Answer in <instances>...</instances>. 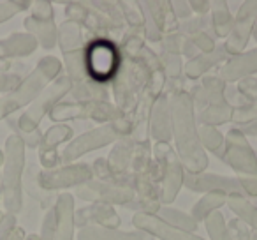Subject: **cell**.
<instances>
[{"label":"cell","mask_w":257,"mask_h":240,"mask_svg":"<svg viewBox=\"0 0 257 240\" xmlns=\"http://www.w3.org/2000/svg\"><path fill=\"white\" fill-rule=\"evenodd\" d=\"M171 111V138L175 140V154L187 173H203L208 168V155L197 134L196 110L187 90L169 94Z\"/></svg>","instance_id":"1"},{"label":"cell","mask_w":257,"mask_h":240,"mask_svg":"<svg viewBox=\"0 0 257 240\" xmlns=\"http://www.w3.org/2000/svg\"><path fill=\"white\" fill-rule=\"evenodd\" d=\"M162 166L152 157V143L150 140L138 141L134 148L133 166H131V177L133 186L131 189L136 194V200L128 208H134L143 214H157L161 210V198H159V184L162 177Z\"/></svg>","instance_id":"2"},{"label":"cell","mask_w":257,"mask_h":240,"mask_svg":"<svg viewBox=\"0 0 257 240\" xmlns=\"http://www.w3.org/2000/svg\"><path fill=\"white\" fill-rule=\"evenodd\" d=\"M133 129H134V120L131 115L120 118V120H114V122H107L102 124V126L93 127V129L72 138L71 143L60 154V163L72 165V163L81 159L88 152L99 150V148L107 147V145H114L118 140L133 134Z\"/></svg>","instance_id":"3"},{"label":"cell","mask_w":257,"mask_h":240,"mask_svg":"<svg viewBox=\"0 0 257 240\" xmlns=\"http://www.w3.org/2000/svg\"><path fill=\"white\" fill-rule=\"evenodd\" d=\"M148 69L145 64L134 58H127L121 55V64L118 67L116 76L111 82L113 104L125 115H131L136 110L141 96L148 83Z\"/></svg>","instance_id":"4"},{"label":"cell","mask_w":257,"mask_h":240,"mask_svg":"<svg viewBox=\"0 0 257 240\" xmlns=\"http://www.w3.org/2000/svg\"><path fill=\"white\" fill-rule=\"evenodd\" d=\"M86 76L93 83L111 85L121 64V51L118 43L102 37H90L83 51Z\"/></svg>","instance_id":"5"},{"label":"cell","mask_w":257,"mask_h":240,"mask_svg":"<svg viewBox=\"0 0 257 240\" xmlns=\"http://www.w3.org/2000/svg\"><path fill=\"white\" fill-rule=\"evenodd\" d=\"M51 120L57 124H64L69 120H92L100 126L107 122H114L127 117L121 113L111 101H65L53 108L50 113Z\"/></svg>","instance_id":"6"},{"label":"cell","mask_w":257,"mask_h":240,"mask_svg":"<svg viewBox=\"0 0 257 240\" xmlns=\"http://www.w3.org/2000/svg\"><path fill=\"white\" fill-rule=\"evenodd\" d=\"M62 67H64V65H62V62L58 60V58L44 57L43 60L39 62V65L36 67V71L22 83V87H20L11 97L6 99L2 115L18 110V108H22L23 104L36 99V97L43 92V89L48 85V83L55 82V79L60 76Z\"/></svg>","instance_id":"7"},{"label":"cell","mask_w":257,"mask_h":240,"mask_svg":"<svg viewBox=\"0 0 257 240\" xmlns=\"http://www.w3.org/2000/svg\"><path fill=\"white\" fill-rule=\"evenodd\" d=\"M67 22L79 25L90 37H102L120 43L125 30L114 27L106 16H102L90 2H69L65 6Z\"/></svg>","instance_id":"8"},{"label":"cell","mask_w":257,"mask_h":240,"mask_svg":"<svg viewBox=\"0 0 257 240\" xmlns=\"http://www.w3.org/2000/svg\"><path fill=\"white\" fill-rule=\"evenodd\" d=\"M222 161L231 166L238 177H257V154L245 134L236 127H231L225 134Z\"/></svg>","instance_id":"9"},{"label":"cell","mask_w":257,"mask_h":240,"mask_svg":"<svg viewBox=\"0 0 257 240\" xmlns=\"http://www.w3.org/2000/svg\"><path fill=\"white\" fill-rule=\"evenodd\" d=\"M76 196L83 201L97 205H109V207H125L128 208L136 200V194L128 187H120L114 184L100 182L92 179L76 189Z\"/></svg>","instance_id":"10"},{"label":"cell","mask_w":257,"mask_h":240,"mask_svg":"<svg viewBox=\"0 0 257 240\" xmlns=\"http://www.w3.org/2000/svg\"><path fill=\"white\" fill-rule=\"evenodd\" d=\"M93 179L92 168L86 163H76V165H64L57 166L53 170H44L39 173V186L44 191L51 193V191H60V189H78L79 186L90 182Z\"/></svg>","instance_id":"11"},{"label":"cell","mask_w":257,"mask_h":240,"mask_svg":"<svg viewBox=\"0 0 257 240\" xmlns=\"http://www.w3.org/2000/svg\"><path fill=\"white\" fill-rule=\"evenodd\" d=\"M257 23V0H246L239 6L238 13L232 22V29L229 36L225 37L224 48L229 53V57H234L245 51V46L248 44L250 37L253 34Z\"/></svg>","instance_id":"12"},{"label":"cell","mask_w":257,"mask_h":240,"mask_svg":"<svg viewBox=\"0 0 257 240\" xmlns=\"http://www.w3.org/2000/svg\"><path fill=\"white\" fill-rule=\"evenodd\" d=\"M23 141L18 136H13L8 141V166H6V201L11 210H18L22 205V193H20V182H22L23 172Z\"/></svg>","instance_id":"13"},{"label":"cell","mask_w":257,"mask_h":240,"mask_svg":"<svg viewBox=\"0 0 257 240\" xmlns=\"http://www.w3.org/2000/svg\"><path fill=\"white\" fill-rule=\"evenodd\" d=\"M183 187L194 193H225L227 196H243V191L236 177L217 175V173H187L183 175ZM245 198V196H243Z\"/></svg>","instance_id":"14"},{"label":"cell","mask_w":257,"mask_h":240,"mask_svg":"<svg viewBox=\"0 0 257 240\" xmlns=\"http://www.w3.org/2000/svg\"><path fill=\"white\" fill-rule=\"evenodd\" d=\"M133 224L136 229L150 235L154 240H206L197 233H190L185 229H180L176 226L166 222L157 214H143L138 212L133 217Z\"/></svg>","instance_id":"15"},{"label":"cell","mask_w":257,"mask_h":240,"mask_svg":"<svg viewBox=\"0 0 257 240\" xmlns=\"http://www.w3.org/2000/svg\"><path fill=\"white\" fill-rule=\"evenodd\" d=\"M134 148H136V141L128 134V136L121 138L113 145V148L109 150V155L106 157L107 165H109L111 172H113L120 187H128L131 189V186H133L131 166H133Z\"/></svg>","instance_id":"16"},{"label":"cell","mask_w":257,"mask_h":240,"mask_svg":"<svg viewBox=\"0 0 257 240\" xmlns=\"http://www.w3.org/2000/svg\"><path fill=\"white\" fill-rule=\"evenodd\" d=\"M148 134L155 143H171V111L168 94L159 96L152 104L148 115Z\"/></svg>","instance_id":"17"},{"label":"cell","mask_w":257,"mask_h":240,"mask_svg":"<svg viewBox=\"0 0 257 240\" xmlns=\"http://www.w3.org/2000/svg\"><path fill=\"white\" fill-rule=\"evenodd\" d=\"M53 210H55V224L50 240H74V233H76L74 196L69 193H62L55 200Z\"/></svg>","instance_id":"18"},{"label":"cell","mask_w":257,"mask_h":240,"mask_svg":"<svg viewBox=\"0 0 257 240\" xmlns=\"http://www.w3.org/2000/svg\"><path fill=\"white\" fill-rule=\"evenodd\" d=\"M225 87H227V83L220 76H203L199 83H196L192 89L187 90L190 99H192L194 110L201 111L211 104L225 103Z\"/></svg>","instance_id":"19"},{"label":"cell","mask_w":257,"mask_h":240,"mask_svg":"<svg viewBox=\"0 0 257 240\" xmlns=\"http://www.w3.org/2000/svg\"><path fill=\"white\" fill-rule=\"evenodd\" d=\"M72 127L67 124H55L51 126L41 138V163L46 170H53L60 165V154H58V145L72 138Z\"/></svg>","instance_id":"20"},{"label":"cell","mask_w":257,"mask_h":240,"mask_svg":"<svg viewBox=\"0 0 257 240\" xmlns=\"http://www.w3.org/2000/svg\"><path fill=\"white\" fill-rule=\"evenodd\" d=\"M257 72V48L248 51H243L234 57H229L227 62L220 65L218 76L224 79L227 85L239 83L241 79L252 78Z\"/></svg>","instance_id":"21"},{"label":"cell","mask_w":257,"mask_h":240,"mask_svg":"<svg viewBox=\"0 0 257 240\" xmlns=\"http://www.w3.org/2000/svg\"><path fill=\"white\" fill-rule=\"evenodd\" d=\"M76 226L88 228V226H99V228H120L121 219L114 207L109 205H97L88 203L86 207H81L74 214Z\"/></svg>","instance_id":"22"},{"label":"cell","mask_w":257,"mask_h":240,"mask_svg":"<svg viewBox=\"0 0 257 240\" xmlns=\"http://www.w3.org/2000/svg\"><path fill=\"white\" fill-rule=\"evenodd\" d=\"M183 170L180 159L176 157V154H173L171 157L166 161V165L162 166V177L161 184H159V198H161V205L168 207L176 200L180 189L183 187Z\"/></svg>","instance_id":"23"},{"label":"cell","mask_w":257,"mask_h":240,"mask_svg":"<svg viewBox=\"0 0 257 240\" xmlns=\"http://www.w3.org/2000/svg\"><path fill=\"white\" fill-rule=\"evenodd\" d=\"M227 58L229 53L225 51L224 44L217 46L210 53H197L196 57L183 64V76H185V79L196 82V79L206 76V72H210L213 67H218L220 64L227 62Z\"/></svg>","instance_id":"24"},{"label":"cell","mask_w":257,"mask_h":240,"mask_svg":"<svg viewBox=\"0 0 257 240\" xmlns=\"http://www.w3.org/2000/svg\"><path fill=\"white\" fill-rule=\"evenodd\" d=\"M78 240H154L150 235L134 229V231H123L120 228H99V226H88L81 228L78 233Z\"/></svg>","instance_id":"25"},{"label":"cell","mask_w":257,"mask_h":240,"mask_svg":"<svg viewBox=\"0 0 257 240\" xmlns=\"http://www.w3.org/2000/svg\"><path fill=\"white\" fill-rule=\"evenodd\" d=\"M145 4H147L148 11L154 16L155 23H157L162 36H168V34H173L178 30L180 22L176 20L175 13H173L171 2H169V0H147Z\"/></svg>","instance_id":"26"},{"label":"cell","mask_w":257,"mask_h":240,"mask_svg":"<svg viewBox=\"0 0 257 240\" xmlns=\"http://www.w3.org/2000/svg\"><path fill=\"white\" fill-rule=\"evenodd\" d=\"M232 18L231 9H229L225 0H215L210 2V30L215 37L225 39L232 29Z\"/></svg>","instance_id":"27"},{"label":"cell","mask_w":257,"mask_h":240,"mask_svg":"<svg viewBox=\"0 0 257 240\" xmlns=\"http://www.w3.org/2000/svg\"><path fill=\"white\" fill-rule=\"evenodd\" d=\"M25 25L29 29L30 36L36 41H39L43 48L51 50L57 44L58 29L55 27L53 18H36V16H30L25 22Z\"/></svg>","instance_id":"28"},{"label":"cell","mask_w":257,"mask_h":240,"mask_svg":"<svg viewBox=\"0 0 257 240\" xmlns=\"http://www.w3.org/2000/svg\"><path fill=\"white\" fill-rule=\"evenodd\" d=\"M227 203V194L225 193H206L203 194V198L194 203L192 210H190V215H192L194 221L199 224V222H204L211 214L218 212L222 207H225Z\"/></svg>","instance_id":"29"},{"label":"cell","mask_w":257,"mask_h":240,"mask_svg":"<svg viewBox=\"0 0 257 240\" xmlns=\"http://www.w3.org/2000/svg\"><path fill=\"white\" fill-rule=\"evenodd\" d=\"M232 118V108L227 103L222 104H211L201 111H196V122L197 126H211L218 127L224 124L231 122Z\"/></svg>","instance_id":"30"},{"label":"cell","mask_w":257,"mask_h":240,"mask_svg":"<svg viewBox=\"0 0 257 240\" xmlns=\"http://www.w3.org/2000/svg\"><path fill=\"white\" fill-rule=\"evenodd\" d=\"M225 205L234 214V217H238L252 231L257 233V207L253 201L246 200L243 196H227V203Z\"/></svg>","instance_id":"31"},{"label":"cell","mask_w":257,"mask_h":240,"mask_svg":"<svg viewBox=\"0 0 257 240\" xmlns=\"http://www.w3.org/2000/svg\"><path fill=\"white\" fill-rule=\"evenodd\" d=\"M197 134H199V141L203 145L204 152H211L218 159H222L224 143H225L224 134L217 127H211V126H197Z\"/></svg>","instance_id":"32"},{"label":"cell","mask_w":257,"mask_h":240,"mask_svg":"<svg viewBox=\"0 0 257 240\" xmlns=\"http://www.w3.org/2000/svg\"><path fill=\"white\" fill-rule=\"evenodd\" d=\"M157 215L161 219H164L166 222H169V224L176 226V228H180V229H185V231H190V233H196L197 228H199V224L194 221L192 215L187 214V212L178 210V208H175V207H164V205H162L161 210L157 212Z\"/></svg>","instance_id":"33"},{"label":"cell","mask_w":257,"mask_h":240,"mask_svg":"<svg viewBox=\"0 0 257 240\" xmlns=\"http://www.w3.org/2000/svg\"><path fill=\"white\" fill-rule=\"evenodd\" d=\"M120 8L121 18L125 22L127 30L143 34V15H141L140 2H131V0H118L116 2Z\"/></svg>","instance_id":"34"},{"label":"cell","mask_w":257,"mask_h":240,"mask_svg":"<svg viewBox=\"0 0 257 240\" xmlns=\"http://www.w3.org/2000/svg\"><path fill=\"white\" fill-rule=\"evenodd\" d=\"M204 226H206V233L210 240H232L227 228V221H225V217L222 215L220 210L211 214L204 221Z\"/></svg>","instance_id":"35"},{"label":"cell","mask_w":257,"mask_h":240,"mask_svg":"<svg viewBox=\"0 0 257 240\" xmlns=\"http://www.w3.org/2000/svg\"><path fill=\"white\" fill-rule=\"evenodd\" d=\"M90 4H92L93 8L100 13V15L106 16V18L109 20L114 27H118V29H121V30H127L123 18H121L120 8H118L116 2H111V0H104V2H102V0H92Z\"/></svg>","instance_id":"36"},{"label":"cell","mask_w":257,"mask_h":240,"mask_svg":"<svg viewBox=\"0 0 257 240\" xmlns=\"http://www.w3.org/2000/svg\"><path fill=\"white\" fill-rule=\"evenodd\" d=\"M208 30H210V20L206 16H196V18H189L185 22H180L176 32L182 34L183 37H192L199 32H208Z\"/></svg>","instance_id":"37"},{"label":"cell","mask_w":257,"mask_h":240,"mask_svg":"<svg viewBox=\"0 0 257 240\" xmlns=\"http://www.w3.org/2000/svg\"><path fill=\"white\" fill-rule=\"evenodd\" d=\"M253 120H257V104L248 103V104H245V106H239L232 110L231 122L234 124V127L245 126V124H250V122H253Z\"/></svg>","instance_id":"38"},{"label":"cell","mask_w":257,"mask_h":240,"mask_svg":"<svg viewBox=\"0 0 257 240\" xmlns=\"http://www.w3.org/2000/svg\"><path fill=\"white\" fill-rule=\"evenodd\" d=\"M90 168H92V175L95 180H100V182H107V184H114V186H118L116 179H114L113 172H111L109 165H107V161L104 157H97L95 161L90 165Z\"/></svg>","instance_id":"39"},{"label":"cell","mask_w":257,"mask_h":240,"mask_svg":"<svg viewBox=\"0 0 257 240\" xmlns=\"http://www.w3.org/2000/svg\"><path fill=\"white\" fill-rule=\"evenodd\" d=\"M189 43L192 44L194 48L197 50V53H210L217 48V43H215L213 34L208 30V32H199L192 37H187Z\"/></svg>","instance_id":"40"},{"label":"cell","mask_w":257,"mask_h":240,"mask_svg":"<svg viewBox=\"0 0 257 240\" xmlns=\"http://www.w3.org/2000/svg\"><path fill=\"white\" fill-rule=\"evenodd\" d=\"M236 89L239 90L243 97L250 101V103L257 104V78H246V79H241L238 83Z\"/></svg>","instance_id":"41"},{"label":"cell","mask_w":257,"mask_h":240,"mask_svg":"<svg viewBox=\"0 0 257 240\" xmlns=\"http://www.w3.org/2000/svg\"><path fill=\"white\" fill-rule=\"evenodd\" d=\"M246 200H257V177H236Z\"/></svg>","instance_id":"42"},{"label":"cell","mask_w":257,"mask_h":240,"mask_svg":"<svg viewBox=\"0 0 257 240\" xmlns=\"http://www.w3.org/2000/svg\"><path fill=\"white\" fill-rule=\"evenodd\" d=\"M171 8H173V13H175L176 20L178 22H185V20L192 18V9H190L189 2L185 0H176V2H171Z\"/></svg>","instance_id":"43"},{"label":"cell","mask_w":257,"mask_h":240,"mask_svg":"<svg viewBox=\"0 0 257 240\" xmlns=\"http://www.w3.org/2000/svg\"><path fill=\"white\" fill-rule=\"evenodd\" d=\"M189 6L192 9V13H196L197 16L210 15V2L208 0H190Z\"/></svg>","instance_id":"44"},{"label":"cell","mask_w":257,"mask_h":240,"mask_svg":"<svg viewBox=\"0 0 257 240\" xmlns=\"http://www.w3.org/2000/svg\"><path fill=\"white\" fill-rule=\"evenodd\" d=\"M236 129L245 134V136H257V120H253V122H250V124H245V126H239V127H236Z\"/></svg>","instance_id":"45"},{"label":"cell","mask_w":257,"mask_h":240,"mask_svg":"<svg viewBox=\"0 0 257 240\" xmlns=\"http://www.w3.org/2000/svg\"><path fill=\"white\" fill-rule=\"evenodd\" d=\"M25 240H41V236L39 235H29V236H25Z\"/></svg>","instance_id":"46"},{"label":"cell","mask_w":257,"mask_h":240,"mask_svg":"<svg viewBox=\"0 0 257 240\" xmlns=\"http://www.w3.org/2000/svg\"><path fill=\"white\" fill-rule=\"evenodd\" d=\"M252 36H253V39L257 41V23H255V29H253V34H252Z\"/></svg>","instance_id":"47"},{"label":"cell","mask_w":257,"mask_h":240,"mask_svg":"<svg viewBox=\"0 0 257 240\" xmlns=\"http://www.w3.org/2000/svg\"><path fill=\"white\" fill-rule=\"evenodd\" d=\"M252 240H257V233L252 231Z\"/></svg>","instance_id":"48"},{"label":"cell","mask_w":257,"mask_h":240,"mask_svg":"<svg viewBox=\"0 0 257 240\" xmlns=\"http://www.w3.org/2000/svg\"><path fill=\"white\" fill-rule=\"evenodd\" d=\"M253 203H255V207H257V201H253Z\"/></svg>","instance_id":"49"}]
</instances>
